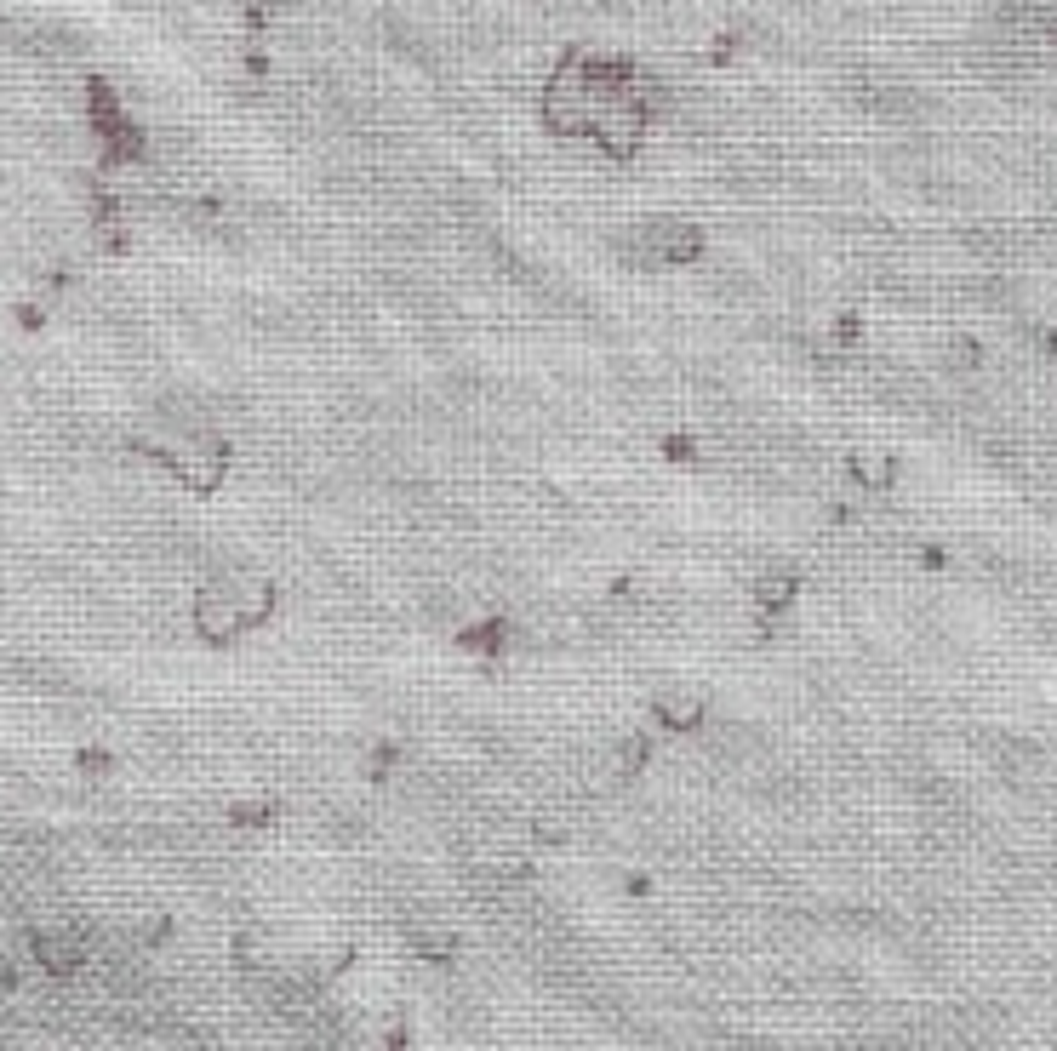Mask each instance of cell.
I'll return each instance as SVG.
<instances>
[{
  "mask_svg": "<svg viewBox=\"0 0 1057 1051\" xmlns=\"http://www.w3.org/2000/svg\"><path fill=\"white\" fill-rule=\"evenodd\" d=\"M269 606H275V595H269V583L252 572H218L206 589H200L195 600V629L206 640H235L246 635L252 623H263L269 617Z\"/></svg>",
  "mask_w": 1057,
  "mask_h": 1051,
  "instance_id": "1",
  "label": "cell"
}]
</instances>
